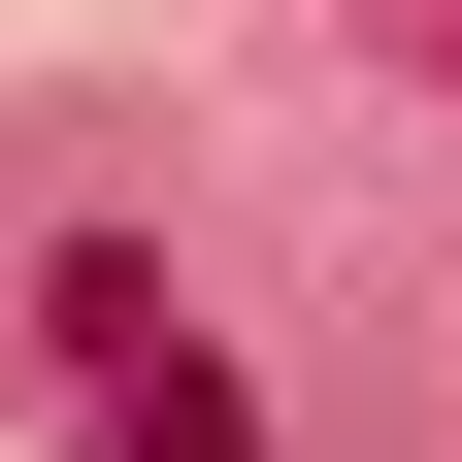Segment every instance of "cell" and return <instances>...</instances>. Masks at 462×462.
<instances>
[{"label":"cell","mask_w":462,"mask_h":462,"mask_svg":"<svg viewBox=\"0 0 462 462\" xmlns=\"http://www.w3.org/2000/svg\"><path fill=\"white\" fill-rule=\"evenodd\" d=\"M67 364H99V462H264V430H231V364L165 330V264H67Z\"/></svg>","instance_id":"6da1fadb"}]
</instances>
